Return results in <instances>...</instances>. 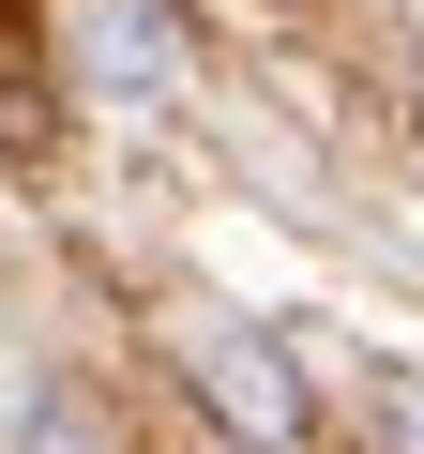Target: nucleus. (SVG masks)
<instances>
[{"mask_svg": "<svg viewBox=\"0 0 424 454\" xmlns=\"http://www.w3.org/2000/svg\"><path fill=\"white\" fill-rule=\"evenodd\" d=\"M182 379H197V409H212L228 454H318V379L288 364L273 318H197L182 333Z\"/></svg>", "mask_w": 424, "mask_h": 454, "instance_id": "nucleus-1", "label": "nucleus"}, {"mask_svg": "<svg viewBox=\"0 0 424 454\" xmlns=\"http://www.w3.org/2000/svg\"><path fill=\"white\" fill-rule=\"evenodd\" d=\"M46 61L91 106H167L182 61H197V31L167 16V0H46Z\"/></svg>", "mask_w": 424, "mask_h": 454, "instance_id": "nucleus-2", "label": "nucleus"}, {"mask_svg": "<svg viewBox=\"0 0 424 454\" xmlns=\"http://www.w3.org/2000/svg\"><path fill=\"white\" fill-rule=\"evenodd\" d=\"M364 439L379 454H424V364H379L364 379Z\"/></svg>", "mask_w": 424, "mask_h": 454, "instance_id": "nucleus-3", "label": "nucleus"}, {"mask_svg": "<svg viewBox=\"0 0 424 454\" xmlns=\"http://www.w3.org/2000/svg\"><path fill=\"white\" fill-rule=\"evenodd\" d=\"M0 454H91V439H76L61 409H46V424H16V439H0Z\"/></svg>", "mask_w": 424, "mask_h": 454, "instance_id": "nucleus-4", "label": "nucleus"}]
</instances>
